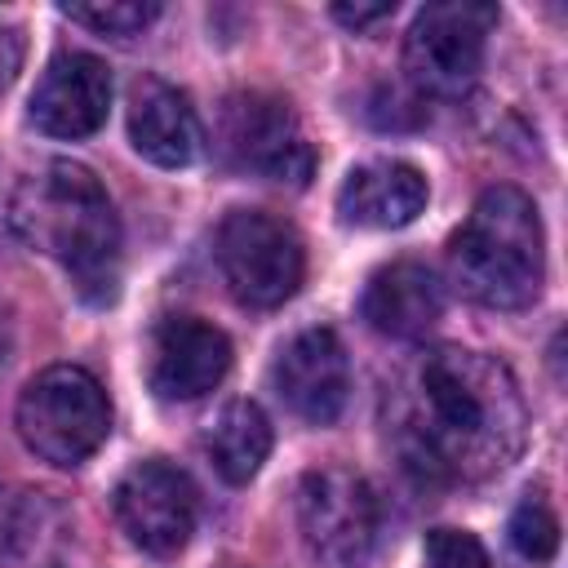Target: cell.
I'll return each instance as SVG.
<instances>
[{
    "mask_svg": "<svg viewBox=\"0 0 568 568\" xmlns=\"http://www.w3.org/2000/svg\"><path fill=\"white\" fill-rule=\"evenodd\" d=\"M528 408L515 373L466 346H430L390 390V439L408 470L435 484H479L524 448Z\"/></svg>",
    "mask_w": 568,
    "mask_h": 568,
    "instance_id": "1",
    "label": "cell"
},
{
    "mask_svg": "<svg viewBox=\"0 0 568 568\" xmlns=\"http://www.w3.org/2000/svg\"><path fill=\"white\" fill-rule=\"evenodd\" d=\"M9 231L53 257L71 288L106 306L120 288V222L111 209L106 186L75 160H49L31 173H22L9 191Z\"/></svg>",
    "mask_w": 568,
    "mask_h": 568,
    "instance_id": "2",
    "label": "cell"
},
{
    "mask_svg": "<svg viewBox=\"0 0 568 568\" xmlns=\"http://www.w3.org/2000/svg\"><path fill=\"white\" fill-rule=\"evenodd\" d=\"M453 284L493 311H519L546 280V231L519 186H488L448 240Z\"/></svg>",
    "mask_w": 568,
    "mask_h": 568,
    "instance_id": "3",
    "label": "cell"
},
{
    "mask_svg": "<svg viewBox=\"0 0 568 568\" xmlns=\"http://www.w3.org/2000/svg\"><path fill=\"white\" fill-rule=\"evenodd\" d=\"M18 435L36 457L53 466H80L111 435V399L89 368L53 364L22 386Z\"/></svg>",
    "mask_w": 568,
    "mask_h": 568,
    "instance_id": "4",
    "label": "cell"
},
{
    "mask_svg": "<svg viewBox=\"0 0 568 568\" xmlns=\"http://www.w3.org/2000/svg\"><path fill=\"white\" fill-rule=\"evenodd\" d=\"M297 528L320 568H368L382 541V501L364 475L320 466L297 484Z\"/></svg>",
    "mask_w": 568,
    "mask_h": 568,
    "instance_id": "5",
    "label": "cell"
},
{
    "mask_svg": "<svg viewBox=\"0 0 568 568\" xmlns=\"http://www.w3.org/2000/svg\"><path fill=\"white\" fill-rule=\"evenodd\" d=\"M213 253L231 297L253 311L284 306L306 275V253L297 231L262 209H231L217 226Z\"/></svg>",
    "mask_w": 568,
    "mask_h": 568,
    "instance_id": "6",
    "label": "cell"
},
{
    "mask_svg": "<svg viewBox=\"0 0 568 568\" xmlns=\"http://www.w3.org/2000/svg\"><path fill=\"white\" fill-rule=\"evenodd\" d=\"M497 9L484 0H444L426 4L404 36V71L422 93L453 98L475 84Z\"/></svg>",
    "mask_w": 568,
    "mask_h": 568,
    "instance_id": "7",
    "label": "cell"
},
{
    "mask_svg": "<svg viewBox=\"0 0 568 568\" xmlns=\"http://www.w3.org/2000/svg\"><path fill=\"white\" fill-rule=\"evenodd\" d=\"M217 146L235 169L257 173L266 182L306 186V178L315 173V151L306 142V129L293 115V106L275 93H257V89L231 93L217 111Z\"/></svg>",
    "mask_w": 568,
    "mask_h": 568,
    "instance_id": "8",
    "label": "cell"
},
{
    "mask_svg": "<svg viewBox=\"0 0 568 568\" xmlns=\"http://www.w3.org/2000/svg\"><path fill=\"white\" fill-rule=\"evenodd\" d=\"M111 510L124 537L151 559H173L195 532V488L178 466L160 457L138 462L120 475Z\"/></svg>",
    "mask_w": 568,
    "mask_h": 568,
    "instance_id": "9",
    "label": "cell"
},
{
    "mask_svg": "<svg viewBox=\"0 0 568 568\" xmlns=\"http://www.w3.org/2000/svg\"><path fill=\"white\" fill-rule=\"evenodd\" d=\"M111 111V71L102 58L80 53V49H62L44 62L27 115L40 133L49 138H89L106 124Z\"/></svg>",
    "mask_w": 568,
    "mask_h": 568,
    "instance_id": "10",
    "label": "cell"
},
{
    "mask_svg": "<svg viewBox=\"0 0 568 568\" xmlns=\"http://www.w3.org/2000/svg\"><path fill=\"white\" fill-rule=\"evenodd\" d=\"M275 390L293 417L311 426H333L351 395V364L337 333L302 328L275 359Z\"/></svg>",
    "mask_w": 568,
    "mask_h": 568,
    "instance_id": "11",
    "label": "cell"
},
{
    "mask_svg": "<svg viewBox=\"0 0 568 568\" xmlns=\"http://www.w3.org/2000/svg\"><path fill=\"white\" fill-rule=\"evenodd\" d=\"M231 368V342L222 328L195 315H164L151 333L146 382L160 399H200Z\"/></svg>",
    "mask_w": 568,
    "mask_h": 568,
    "instance_id": "12",
    "label": "cell"
},
{
    "mask_svg": "<svg viewBox=\"0 0 568 568\" xmlns=\"http://www.w3.org/2000/svg\"><path fill=\"white\" fill-rule=\"evenodd\" d=\"M129 142L160 169H182L200 155V120L182 89L142 75L129 93Z\"/></svg>",
    "mask_w": 568,
    "mask_h": 568,
    "instance_id": "13",
    "label": "cell"
},
{
    "mask_svg": "<svg viewBox=\"0 0 568 568\" xmlns=\"http://www.w3.org/2000/svg\"><path fill=\"white\" fill-rule=\"evenodd\" d=\"M426 209V178L404 160H373L346 173L337 191V213L364 231L408 226Z\"/></svg>",
    "mask_w": 568,
    "mask_h": 568,
    "instance_id": "14",
    "label": "cell"
},
{
    "mask_svg": "<svg viewBox=\"0 0 568 568\" xmlns=\"http://www.w3.org/2000/svg\"><path fill=\"white\" fill-rule=\"evenodd\" d=\"M439 311H444V293L422 262H390L373 271L359 297V315L368 320V328L399 342L430 333Z\"/></svg>",
    "mask_w": 568,
    "mask_h": 568,
    "instance_id": "15",
    "label": "cell"
},
{
    "mask_svg": "<svg viewBox=\"0 0 568 568\" xmlns=\"http://www.w3.org/2000/svg\"><path fill=\"white\" fill-rule=\"evenodd\" d=\"M209 462L226 484H248L271 453V422L253 399H231L209 426Z\"/></svg>",
    "mask_w": 568,
    "mask_h": 568,
    "instance_id": "16",
    "label": "cell"
},
{
    "mask_svg": "<svg viewBox=\"0 0 568 568\" xmlns=\"http://www.w3.org/2000/svg\"><path fill=\"white\" fill-rule=\"evenodd\" d=\"M160 13L155 0H89V4H62V18L98 31V36H111V40H129L138 36L142 27H151Z\"/></svg>",
    "mask_w": 568,
    "mask_h": 568,
    "instance_id": "17",
    "label": "cell"
},
{
    "mask_svg": "<svg viewBox=\"0 0 568 568\" xmlns=\"http://www.w3.org/2000/svg\"><path fill=\"white\" fill-rule=\"evenodd\" d=\"M510 541H515V550H519L524 559L550 564L555 550H559V519H555V510H550L541 497L528 493V497L515 506V515H510Z\"/></svg>",
    "mask_w": 568,
    "mask_h": 568,
    "instance_id": "18",
    "label": "cell"
},
{
    "mask_svg": "<svg viewBox=\"0 0 568 568\" xmlns=\"http://www.w3.org/2000/svg\"><path fill=\"white\" fill-rule=\"evenodd\" d=\"M426 559H430V568H493L488 550L466 528H430L426 532Z\"/></svg>",
    "mask_w": 568,
    "mask_h": 568,
    "instance_id": "19",
    "label": "cell"
},
{
    "mask_svg": "<svg viewBox=\"0 0 568 568\" xmlns=\"http://www.w3.org/2000/svg\"><path fill=\"white\" fill-rule=\"evenodd\" d=\"M18 67H22V31L0 22V89L18 75Z\"/></svg>",
    "mask_w": 568,
    "mask_h": 568,
    "instance_id": "20",
    "label": "cell"
},
{
    "mask_svg": "<svg viewBox=\"0 0 568 568\" xmlns=\"http://www.w3.org/2000/svg\"><path fill=\"white\" fill-rule=\"evenodd\" d=\"M395 13V4H333V18L337 22H346V27H368V22H382V18H390Z\"/></svg>",
    "mask_w": 568,
    "mask_h": 568,
    "instance_id": "21",
    "label": "cell"
}]
</instances>
